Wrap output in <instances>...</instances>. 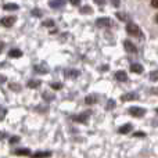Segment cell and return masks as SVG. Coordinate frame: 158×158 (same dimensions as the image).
Listing matches in <instances>:
<instances>
[{
  "mask_svg": "<svg viewBox=\"0 0 158 158\" xmlns=\"http://www.w3.org/2000/svg\"><path fill=\"white\" fill-rule=\"evenodd\" d=\"M126 32L132 36H142V32H140V28L137 27L136 24H128L126 25Z\"/></svg>",
  "mask_w": 158,
  "mask_h": 158,
  "instance_id": "cell-1",
  "label": "cell"
},
{
  "mask_svg": "<svg viewBox=\"0 0 158 158\" xmlns=\"http://www.w3.org/2000/svg\"><path fill=\"white\" fill-rule=\"evenodd\" d=\"M129 114L136 118H142L143 115L146 114V110L142 108V107H131V108H129Z\"/></svg>",
  "mask_w": 158,
  "mask_h": 158,
  "instance_id": "cell-2",
  "label": "cell"
},
{
  "mask_svg": "<svg viewBox=\"0 0 158 158\" xmlns=\"http://www.w3.org/2000/svg\"><path fill=\"white\" fill-rule=\"evenodd\" d=\"M14 22H15V17H13V15H10V17H4V18L0 19V25H3V27H6V28L13 27Z\"/></svg>",
  "mask_w": 158,
  "mask_h": 158,
  "instance_id": "cell-3",
  "label": "cell"
},
{
  "mask_svg": "<svg viewBox=\"0 0 158 158\" xmlns=\"http://www.w3.org/2000/svg\"><path fill=\"white\" fill-rule=\"evenodd\" d=\"M96 25L100 28H104V27H111L112 22L110 18H107V17H104V18H98L97 21H96Z\"/></svg>",
  "mask_w": 158,
  "mask_h": 158,
  "instance_id": "cell-4",
  "label": "cell"
},
{
  "mask_svg": "<svg viewBox=\"0 0 158 158\" xmlns=\"http://www.w3.org/2000/svg\"><path fill=\"white\" fill-rule=\"evenodd\" d=\"M90 115V112H85V114H79V115H74L72 117V121L75 122H82V123H86L87 122V117Z\"/></svg>",
  "mask_w": 158,
  "mask_h": 158,
  "instance_id": "cell-5",
  "label": "cell"
},
{
  "mask_svg": "<svg viewBox=\"0 0 158 158\" xmlns=\"http://www.w3.org/2000/svg\"><path fill=\"white\" fill-rule=\"evenodd\" d=\"M123 46H125L126 52H129V53H137V47L135 46V44L132 43L131 40H125V42H123Z\"/></svg>",
  "mask_w": 158,
  "mask_h": 158,
  "instance_id": "cell-6",
  "label": "cell"
},
{
  "mask_svg": "<svg viewBox=\"0 0 158 158\" xmlns=\"http://www.w3.org/2000/svg\"><path fill=\"white\" fill-rule=\"evenodd\" d=\"M115 79L119 82H125V81H128V75H126L125 71H118V72H115Z\"/></svg>",
  "mask_w": 158,
  "mask_h": 158,
  "instance_id": "cell-7",
  "label": "cell"
},
{
  "mask_svg": "<svg viewBox=\"0 0 158 158\" xmlns=\"http://www.w3.org/2000/svg\"><path fill=\"white\" fill-rule=\"evenodd\" d=\"M131 71L135 72V74H142V72L144 71V68H143V65H140V64H132Z\"/></svg>",
  "mask_w": 158,
  "mask_h": 158,
  "instance_id": "cell-8",
  "label": "cell"
},
{
  "mask_svg": "<svg viewBox=\"0 0 158 158\" xmlns=\"http://www.w3.org/2000/svg\"><path fill=\"white\" fill-rule=\"evenodd\" d=\"M132 128H133V126H132L131 123H126V125H122V126H121V128L118 129V132H119L121 135H125V133H129V132L132 131Z\"/></svg>",
  "mask_w": 158,
  "mask_h": 158,
  "instance_id": "cell-9",
  "label": "cell"
},
{
  "mask_svg": "<svg viewBox=\"0 0 158 158\" xmlns=\"http://www.w3.org/2000/svg\"><path fill=\"white\" fill-rule=\"evenodd\" d=\"M21 56H22V52L18 49H13L8 52V57H11V58H19Z\"/></svg>",
  "mask_w": 158,
  "mask_h": 158,
  "instance_id": "cell-10",
  "label": "cell"
},
{
  "mask_svg": "<svg viewBox=\"0 0 158 158\" xmlns=\"http://www.w3.org/2000/svg\"><path fill=\"white\" fill-rule=\"evenodd\" d=\"M136 98H137L136 93H126V94H123L122 97H121V100L122 101H129V100H136Z\"/></svg>",
  "mask_w": 158,
  "mask_h": 158,
  "instance_id": "cell-11",
  "label": "cell"
},
{
  "mask_svg": "<svg viewBox=\"0 0 158 158\" xmlns=\"http://www.w3.org/2000/svg\"><path fill=\"white\" fill-rule=\"evenodd\" d=\"M35 69L38 74H47V67L44 65V64H38V65H35Z\"/></svg>",
  "mask_w": 158,
  "mask_h": 158,
  "instance_id": "cell-12",
  "label": "cell"
},
{
  "mask_svg": "<svg viewBox=\"0 0 158 158\" xmlns=\"http://www.w3.org/2000/svg\"><path fill=\"white\" fill-rule=\"evenodd\" d=\"M67 0H52L50 2V6H52L53 8H58V7H63L64 4H65Z\"/></svg>",
  "mask_w": 158,
  "mask_h": 158,
  "instance_id": "cell-13",
  "label": "cell"
},
{
  "mask_svg": "<svg viewBox=\"0 0 158 158\" xmlns=\"http://www.w3.org/2000/svg\"><path fill=\"white\" fill-rule=\"evenodd\" d=\"M65 77L67 78H78L79 77V71L78 69H67Z\"/></svg>",
  "mask_w": 158,
  "mask_h": 158,
  "instance_id": "cell-14",
  "label": "cell"
},
{
  "mask_svg": "<svg viewBox=\"0 0 158 158\" xmlns=\"http://www.w3.org/2000/svg\"><path fill=\"white\" fill-rule=\"evenodd\" d=\"M50 156H52V153H50V151H40V153L32 154V158H47Z\"/></svg>",
  "mask_w": 158,
  "mask_h": 158,
  "instance_id": "cell-15",
  "label": "cell"
},
{
  "mask_svg": "<svg viewBox=\"0 0 158 158\" xmlns=\"http://www.w3.org/2000/svg\"><path fill=\"white\" fill-rule=\"evenodd\" d=\"M13 154H15V156H31V151L28 148H18V150L13 151Z\"/></svg>",
  "mask_w": 158,
  "mask_h": 158,
  "instance_id": "cell-16",
  "label": "cell"
},
{
  "mask_svg": "<svg viewBox=\"0 0 158 158\" xmlns=\"http://www.w3.org/2000/svg\"><path fill=\"white\" fill-rule=\"evenodd\" d=\"M3 8L7 11H15V10H18V6H17L15 3H8V4L3 6Z\"/></svg>",
  "mask_w": 158,
  "mask_h": 158,
  "instance_id": "cell-17",
  "label": "cell"
},
{
  "mask_svg": "<svg viewBox=\"0 0 158 158\" xmlns=\"http://www.w3.org/2000/svg\"><path fill=\"white\" fill-rule=\"evenodd\" d=\"M39 85H40V81H35V79H31V81L28 82V86H29L31 89H36V87H39Z\"/></svg>",
  "mask_w": 158,
  "mask_h": 158,
  "instance_id": "cell-18",
  "label": "cell"
},
{
  "mask_svg": "<svg viewBox=\"0 0 158 158\" xmlns=\"http://www.w3.org/2000/svg\"><path fill=\"white\" fill-rule=\"evenodd\" d=\"M96 101H97V98H96L93 94L86 96V98H85V103L86 104H93V103H96Z\"/></svg>",
  "mask_w": 158,
  "mask_h": 158,
  "instance_id": "cell-19",
  "label": "cell"
},
{
  "mask_svg": "<svg viewBox=\"0 0 158 158\" xmlns=\"http://www.w3.org/2000/svg\"><path fill=\"white\" fill-rule=\"evenodd\" d=\"M61 87H63V83H60V82H54V83H52V89H54V90H60Z\"/></svg>",
  "mask_w": 158,
  "mask_h": 158,
  "instance_id": "cell-20",
  "label": "cell"
},
{
  "mask_svg": "<svg viewBox=\"0 0 158 158\" xmlns=\"http://www.w3.org/2000/svg\"><path fill=\"white\" fill-rule=\"evenodd\" d=\"M81 13L82 14H89V13H92V8H90L89 6H85V7L81 8Z\"/></svg>",
  "mask_w": 158,
  "mask_h": 158,
  "instance_id": "cell-21",
  "label": "cell"
},
{
  "mask_svg": "<svg viewBox=\"0 0 158 158\" xmlns=\"http://www.w3.org/2000/svg\"><path fill=\"white\" fill-rule=\"evenodd\" d=\"M158 72L157 71H153V72H151V75H150V79H151V81H153V82H157V79H158Z\"/></svg>",
  "mask_w": 158,
  "mask_h": 158,
  "instance_id": "cell-22",
  "label": "cell"
},
{
  "mask_svg": "<svg viewBox=\"0 0 158 158\" xmlns=\"http://www.w3.org/2000/svg\"><path fill=\"white\" fill-rule=\"evenodd\" d=\"M10 89H11V90H17V92H19V90H21V86H18L17 83H11V85H10Z\"/></svg>",
  "mask_w": 158,
  "mask_h": 158,
  "instance_id": "cell-23",
  "label": "cell"
},
{
  "mask_svg": "<svg viewBox=\"0 0 158 158\" xmlns=\"http://www.w3.org/2000/svg\"><path fill=\"white\" fill-rule=\"evenodd\" d=\"M53 25H54V21H52V19H47L43 22V27H53Z\"/></svg>",
  "mask_w": 158,
  "mask_h": 158,
  "instance_id": "cell-24",
  "label": "cell"
},
{
  "mask_svg": "<svg viewBox=\"0 0 158 158\" xmlns=\"http://www.w3.org/2000/svg\"><path fill=\"white\" fill-rule=\"evenodd\" d=\"M19 142V136H13L10 139V144H14V143H18Z\"/></svg>",
  "mask_w": 158,
  "mask_h": 158,
  "instance_id": "cell-25",
  "label": "cell"
},
{
  "mask_svg": "<svg viewBox=\"0 0 158 158\" xmlns=\"http://www.w3.org/2000/svg\"><path fill=\"white\" fill-rule=\"evenodd\" d=\"M43 98H44V100H53V98H54V97H53V96L52 94H49V93H43Z\"/></svg>",
  "mask_w": 158,
  "mask_h": 158,
  "instance_id": "cell-26",
  "label": "cell"
},
{
  "mask_svg": "<svg viewBox=\"0 0 158 158\" xmlns=\"http://www.w3.org/2000/svg\"><path fill=\"white\" fill-rule=\"evenodd\" d=\"M133 136L135 137H144L146 133H144V132H136V133H133Z\"/></svg>",
  "mask_w": 158,
  "mask_h": 158,
  "instance_id": "cell-27",
  "label": "cell"
},
{
  "mask_svg": "<svg viewBox=\"0 0 158 158\" xmlns=\"http://www.w3.org/2000/svg\"><path fill=\"white\" fill-rule=\"evenodd\" d=\"M4 115H6V110L0 107V121H3V118H4Z\"/></svg>",
  "mask_w": 158,
  "mask_h": 158,
  "instance_id": "cell-28",
  "label": "cell"
},
{
  "mask_svg": "<svg viewBox=\"0 0 158 158\" xmlns=\"http://www.w3.org/2000/svg\"><path fill=\"white\" fill-rule=\"evenodd\" d=\"M32 14L35 17H42V11L40 10H32Z\"/></svg>",
  "mask_w": 158,
  "mask_h": 158,
  "instance_id": "cell-29",
  "label": "cell"
},
{
  "mask_svg": "<svg viewBox=\"0 0 158 158\" xmlns=\"http://www.w3.org/2000/svg\"><path fill=\"white\" fill-rule=\"evenodd\" d=\"M114 106H115V101L114 100H110L108 101V110H112V108H114Z\"/></svg>",
  "mask_w": 158,
  "mask_h": 158,
  "instance_id": "cell-30",
  "label": "cell"
},
{
  "mask_svg": "<svg viewBox=\"0 0 158 158\" xmlns=\"http://www.w3.org/2000/svg\"><path fill=\"white\" fill-rule=\"evenodd\" d=\"M111 3H112V6H114V7H119V4H121L119 0H111Z\"/></svg>",
  "mask_w": 158,
  "mask_h": 158,
  "instance_id": "cell-31",
  "label": "cell"
},
{
  "mask_svg": "<svg viewBox=\"0 0 158 158\" xmlns=\"http://www.w3.org/2000/svg\"><path fill=\"white\" fill-rule=\"evenodd\" d=\"M117 17H118L119 19H122V21H125V19H126V15H123L122 13H118V14H117Z\"/></svg>",
  "mask_w": 158,
  "mask_h": 158,
  "instance_id": "cell-32",
  "label": "cell"
},
{
  "mask_svg": "<svg viewBox=\"0 0 158 158\" xmlns=\"http://www.w3.org/2000/svg\"><path fill=\"white\" fill-rule=\"evenodd\" d=\"M151 6H153L154 8L158 7V0H151Z\"/></svg>",
  "mask_w": 158,
  "mask_h": 158,
  "instance_id": "cell-33",
  "label": "cell"
},
{
  "mask_svg": "<svg viewBox=\"0 0 158 158\" xmlns=\"http://www.w3.org/2000/svg\"><path fill=\"white\" fill-rule=\"evenodd\" d=\"M71 3H72V4L77 6V4H79V3H81V0H71Z\"/></svg>",
  "mask_w": 158,
  "mask_h": 158,
  "instance_id": "cell-34",
  "label": "cell"
},
{
  "mask_svg": "<svg viewBox=\"0 0 158 158\" xmlns=\"http://www.w3.org/2000/svg\"><path fill=\"white\" fill-rule=\"evenodd\" d=\"M3 47H4V43H3V42H2V40H0V53H2Z\"/></svg>",
  "mask_w": 158,
  "mask_h": 158,
  "instance_id": "cell-35",
  "label": "cell"
},
{
  "mask_svg": "<svg viewBox=\"0 0 158 158\" xmlns=\"http://www.w3.org/2000/svg\"><path fill=\"white\" fill-rule=\"evenodd\" d=\"M7 136V133H6V132H2V133H0V139H2V137H6Z\"/></svg>",
  "mask_w": 158,
  "mask_h": 158,
  "instance_id": "cell-36",
  "label": "cell"
},
{
  "mask_svg": "<svg viewBox=\"0 0 158 158\" xmlns=\"http://www.w3.org/2000/svg\"><path fill=\"white\" fill-rule=\"evenodd\" d=\"M107 69H108V67H107V65L106 67H101V71H107Z\"/></svg>",
  "mask_w": 158,
  "mask_h": 158,
  "instance_id": "cell-37",
  "label": "cell"
}]
</instances>
